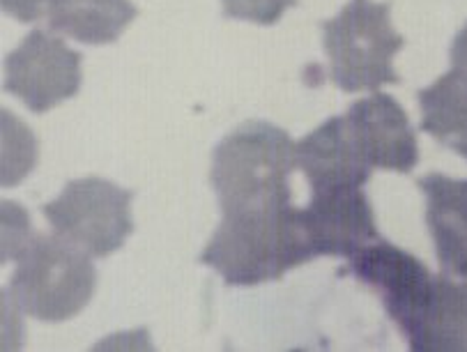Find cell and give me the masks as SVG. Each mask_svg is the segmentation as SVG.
I'll list each match as a JSON object with an SVG mask.
<instances>
[{
	"label": "cell",
	"mask_w": 467,
	"mask_h": 352,
	"mask_svg": "<svg viewBox=\"0 0 467 352\" xmlns=\"http://www.w3.org/2000/svg\"><path fill=\"white\" fill-rule=\"evenodd\" d=\"M348 261V270L361 284L380 293L387 314L408 338L420 325L433 290L435 276L429 267L412 254L380 237L355 251Z\"/></svg>",
	"instance_id": "cell-7"
},
{
	"label": "cell",
	"mask_w": 467,
	"mask_h": 352,
	"mask_svg": "<svg viewBox=\"0 0 467 352\" xmlns=\"http://www.w3.org/2000/svg\"><path fill=\"white\" fill-rule=\"evenodd\" d=\"M451 148L456 150L458 155H462L467 160V136H465V139H461V140H453Z\"/></svg>",
	"instance_id": "cell-17"
},
{
	"label": "cell",
	"mask_w": 467,
	"mask_h": 352,
	"mask_svg": "<svg viewBox=\"0 0 467 352\" xmlns=\"http://www.w3.org/2000/svg\"><path fill=\"white\" fill-rule=\"evenodd\" d=\"M295 166L306 175L311 192L364 187L373 171L357 150L346 116L329 118L304 136L295 145Z\"/></svg>",
	"instance_id": "cell-10"
},
{
	"label": "cell",
	"mask_w": 467,
	"mask_h": 352,
	"mask_svg": "<svg viewBox=\"0 0 467 352\" xmlns=\"http://www.w3.org/2000/svg\"><path fill=\"white\" fill-rule=\"evenodd\" d=\"M295 3L297 0H222L226 16L258 26L276 24Z\"/></svg>",
	"instance_id": "cell-15"
},
{
	"label": "cell",
	"mask_w": 467,
	"mask_h": 352,
	"mask_svg": "<svg viewBox=\"0 0 467 352\" xmlns=\"http://www.w3.org/2000/svg\"><path fill=\"white\" fill-rule=\"evenodd\" d=\"M346 122L357 150L371 169L410 173L420 161V145L408 113L391 95L376 92L359 99L348 109Z\"/></svg>",
	"instance_id": "cell-9"
},
{
	"label": "cell",
	"mask_w": 467,
	"mask_h": 352,
	"mask_svg": "<svg viewBox=\"0 0 467 352\" xmlns=\"http://www.w3.org/2000/svg\"><path fill=\"white\" fill-rule=\"evenodd\" d=\"M414 352H467V279L451 274L433 279L420 325L408 336Z\"/></svg>",
	"instance_id": "cell-13"
},
{
	"label": "cell",
	"mask_w": 467,
	"mask_h": 352,
	"mask_svg": "<svg viewBox=\"0 0 467 352\" xmlns=\"http://www.w3.org/2000/svg\"><path fill=\"white\" fill-rule=\"evenodd\" d=\"M44 217L69 244L92 258H107L125 244L134 228L131 192L104 178L74 180L44 205Z\"/></svg>",
	"instance_id": "cell-5"
},
{
	"label": "cell",
	"mask_w": 467,
	"mask_h": 352,
	"mask_svg": "<svg viewBox=\"0 0 467 352\" xmlns=\"http://www.w3.org/2000/svg\"><path fill=\"white\" fill-rule=\"evenodd\" d=\"M417 184L426 196V223L440 265L447 274L467 279V180L431 173Z\"/></svg>",
	"instance_id": "cell-11"
},
{
	"label": "cell",
	"mask_w": 467,
	"mask_h": 352,
	"mask_svg": "<svg viewBox=\"0 0 467 352\" xmlns=\"http://www.w3.org/2000/svg\"><path fill=\"white\" fill-rule=\"evenodd\" d=\"M293 169L295 143L288 131L263 120L237 127L214 148L210 171L223 217L288 208Z\"/></svg>",
	"instance_id": "cell-1"
},
{
	"label": "cell",
	"mask_w": 467,
	"mask_h": 352,
	"mask_svg": "<svg viewBox=\"0 0 467 352\" xmlns=\"http://www.w3.org/2000/svg\"><path fill=\"white\" fill-rule=\"evenodd\" d=\"M297 214L316 258H350L361 246L380 237L371 201L361 187L314 192L306 208H297Z\"/></svg>",
	"instance_id": "cell-8"
},
{
	"label": "cell",
	"mask_w": 467,
	"mask_h": 352,
	"mask_svg": "<svg viewBox=\"0 0 467 352\" xmlns=\"http://www.w3.org/2000/svg\"><path fill=\"white\" fill-rule=\"evenodd\" d=\"M81 54L47 30H33L5 60V90L33 113H47L81 88Z\"/></svg>",
	"instance_id": "cell-6"
},
{
	"label": "cell",
	"mask_w": 467,
	"mask_h": 352,
	"mask_svg": "<svg viewBox=\"0 0 467 352\" xmlns=\"http://www.w3.org/2000/svg\"><path fill=\"white\" fill-rule=\"evenodd\" d=\"M314 258L293 205L267 214L223 217L201 254L202 265L213 267L228 285L244 288L281 279Z\"/></svg>",
	"instance_id": "cell-2"
},
{
	"label": "cell",
	"mask_w": 467,
	"mask_h": 352,
	"mask_svg": "<svg viewBox=\"0 0 467 352\" xmlns=\"http://www.w3.org/2000/svg\"><path fill=\"white\" fill-rule=\"evenodd\" d=\"M86 251L60 235H35L16 256L10 279L15 305L42 323H65L81 314L97 288V270Z\"/></svg>",
	"instance_id": "cell-3"
},
{
	"label": "cell",
	"mask_w": 467,
	"mask_h": 352,
	"mask_svg": "<svg viewBox=\"0 0 467 352\" xmlns=\"http://www.w3.org/2000/svg\"><path fill=\"white\" fill-rule=\"evenodd\" d=\"M323 44L332 63V81L343 92L378 90L400 81L394 56L405 39L391 26L389 3L350 0L323 24Z\"/></svg>",
	"instance_id": "cell-4"
},
{
	"label": "cell",
	"mask_w": 467,
	"mask_h": 352,
	"mask_svg": "<svg viewBox=\"0 0 467 352\" xmlns=\"http://www.w3.org/2000/svg\"><path fill=\"white\" fill-rule=\"evenodd\" d=\"M47 15L56 33L101 47L116 42L139 10L131 0H48Z\"/></svg>",
	"instance_id": "cell-14"
},
{
	"label": "cell",
	"mask_w": 467,
	"mask_h": 352,
	"mask_svg": "<svg viewBox=\"0 0 467 352\" xmlns=\"http://www.w3.org/2000/svg\"><path fill=\"white\" fill-rule=\"evenodd\" d=\"M0 3L5 15L24 24H35L48 12V0H0Z\"/></svg>",
	"instance_id": "cell-16"
},
{
	"label": "cell",
	"mask_w": 467,
	"mask_h": 352,
	"mask_svg": "<svg viewBox=\"0 0 467 352\" xmlns=\"http://www.w3.org/2000/svg\"><path fill=\"white\" fill-rule=\"evenodd\" d=\"M421 129L451 145L467 136V26L451 44V69L420 92Z\"/></svg>",
	"instance_id": "cell-12"
}]
</instances>
